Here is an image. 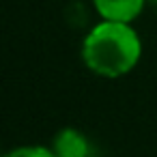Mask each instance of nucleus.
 Wrapping results in <instances>:
<instances>
[{
    "mask_svg": "<svg viewBox=\"0 0 157 157\" xmlns=\"http://www.w3.org/2000/svg\"><path fill=\"white\" fill-rule=\"evenodd\" d=\"M52 151L56 153V157H95L97 155L90 138L75 127L58 129L52 140Z\"/></svg>",
    "mask_w": 157,
    "mask_h": 157,
    "instance_id": "2",
    "label": "nucleus"
},
{
    "mask_svg": "<svg viewBox=\"0 0 157 157\" xmlns=\"http://www.w3.org/2000/svg\"><path fill=\"white\" fill-rule=\"evenodd\" d=\"M148 5H155L157 7V0H148Z\"/></svg>",
    "mask_w": 157,
    "mask_h": 157,
    "instance_id": "5",
    "label": "nucleus"
},
{
    "mask_svg": "<svg viewBox=\"0 0 157 157\" xmlns=\"http://www.w3.org/2000/svg\"><path fill=\"white\" fill-rule=\"evenodd\" d=\"M5 157H56V153L52 151V146L24 144V146H17V148H11Z\"/></svg>",
    "mask_w": 157,
    "mask_h": 157,
    "instance_id": "4",
    "label": "nucleus"
},
{
    "mask_svg": "<svg viewBox=\"0 0 157 157\" xmlns=\"http://www.w3.org/2000/svg\"><path fill=\"white\" fill-rule=\"evenodd\" d=\"M99 20L133 24L146 9L148 0H90Z\"/></svg>",
    "mask_w": 157,
    "mask_h": 157,
    "instance_id": "3",
    "label": "nucleus"
},
{
    "mask_svg": "<svg viewBox=\"0 0 157 157\" xmlns=\"http://www.w3.org/2000/svg\"><path fill=\"white\" fill-rule=\"evenodd\" d=\"M142 52V37L133 24L99 20L84 35L80 58L84 67L95 75L118 80L138 67Z\"/></svg>",
    "mask_w": 157,
    "mask_h": 157,
    "instance_id": "1",
    "label": "nucleus"
}]
</instances>
